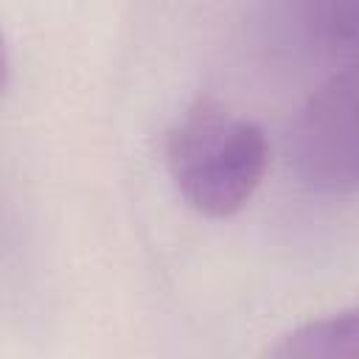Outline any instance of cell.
I'll return each instance as SVG.
<instances>
[{"mask_svg": "<svg viewBox=\"0 0 359 359\" xmlns=\"http://www.w3.org/2000/svg\"><path fill=\"white\" fill-rule=\"evenodd\" d=\"M266 353L275 359H353L359 353V314L345 309L309 320L283 334Z\"/></svg>", "mask_w": 359, "mask_h": 359, "instance_id": "277c9868", "label": "cell"}, {"mask_svg": "<svg viewBox=\"0 0 359 359\" xmlns=\"http://www.w3.org/2000/svg\"><path fill=\"white\" fill-rule=\"evenodd\" d=\"M269 163L264 129L199 98L165 137V165L180 196L210 219L238 213L255 194Z\"/></svg>", "mask_w": 359, "mask_h": 359, "instance_id": "6da1fadb", "label": "cell"}, {"mask_svg": "<svg viewBox=\"0 0 359 359\" xmlns=\"http://www.w3.org/2000/svg\"><path fill=\"white\" fill-rule=\"evenodd\" d=\"M8 81V50H6V42H3V34H0V93Z\"/></svg>", "mask_w": 359, "mask_h": 359, "instance_id": "5b68a950", "label": "cell"}, {"mask_svg": "<svg viewBox=\"0 0 359 359\" xmlns=\"http://www.w3.org/2000/svg\"><path fill=\"white\" fill-rule=\"evenodd\" d=\"M258 39L283 62H331L356 45V0H264Z\"/></svg>", "mask_w": 359, "mask_h": 359, "instance_id": "3957f363", "label": "cell"}, {"mask_svg": "<svg viewBox=\"0 0 359 359\" xmlns=\"http://www.w3.org/2000/svg\"><path fill=\"white\" fill-rule=\"evenodd\" d=\"M289 165L311 191L342 196L359 180L356 154V67L345 62L297 109L289 137Z\"/></svg>", "mask_w": 359, "mask_h": 359, "instance_id": "7a4b0ae2", "label": "cell"}]
</instances>
